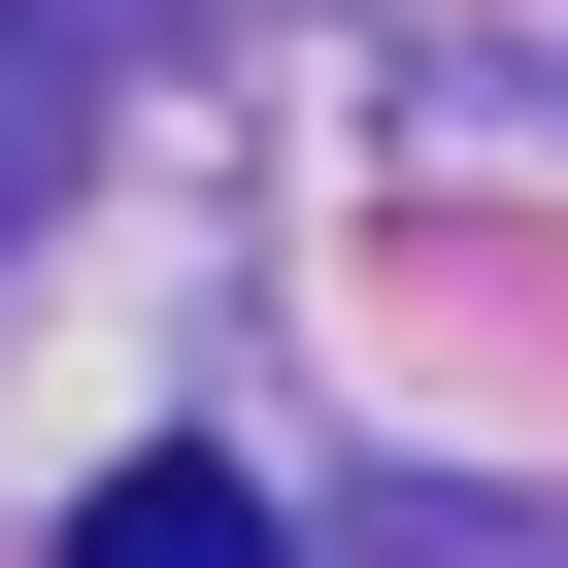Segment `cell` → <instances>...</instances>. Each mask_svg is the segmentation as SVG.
<instances>
[{
    "mask_svg": "<svg viewBox=\"0 0 568 568\" xmlns=\"http://www.w3.org/2000/svg\"><path fill=\"white\" fill-rule=\"evenodd\" d=\"M68 568H267V501L168 435V468H101V501H68Z\"/></svg>",
    "mask_w": 568,
    "mask_h": 568,
    "instance_id": "obj_1",
    "label": "cell"
},
{
    "mask_svg": "<svg viewBox=\"0 0 568 568\" xmlns=\"http://www.w3.org/2000/svg\"><path fill=\"white\" fill-rule=\"evenodd\" d=\"M0 34H68V0H0Z\"/></svg>",
    "mask_w": 568,
    "mask_h": 568,
    "instance_id": "obj_2",
    "label": "cell"
}]
</instances>
